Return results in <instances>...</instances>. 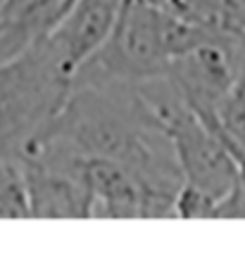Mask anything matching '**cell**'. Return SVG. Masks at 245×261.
<instances>
[{"label":"cell","mask_w":245,"mask_h":261,"mask_svg":"<svg viewBox=\"0 0 245 261\" xmlns=\"http://www.w3.org/2000/svg\"><path fill=\"white\" fill-rule=\"evenodd\" d=\"M43 140L122 164L141 188V219H174V195L184 176L136 83L72 81L62 107L34 145Z\"/></svg>","instance_id":"6da1fadb"},{"label":"cell","mask_w":245,"mask_h":261,"mask_svg":"<svg viewBox=\"0 0 245 261\" xmlns=\"http://www.w3.org/2000/svg\"><path fill=\"white\" fill-rule=\"evenodd\" d=\"M69 86L43 41L0 62V159H19L41 138Z\"/></svg>","instance_id":"7a4b0ae2"},{"label":"cell","mask_w":245,"mask_h":261,"mask_svg":"<svg viewBox=\"0 0 245 261\" xmlns=\"http://www.w3.org/2000/svg\"><path fill=\"white\" fill-rule=\"evenodd\" d=\"M136 90L169 140L184 183L219 199L238 173V157L219 126L197 117L164 76L136 83Z\"/></svg>","instance_id":"3957f363"},{"label":"cell","mask_w":245,"mask_h":261,"mask_svg":"<svg viewBox=\"0 0 245 261\" xmlns=\"http://www.w3.org/2000/svg\"><path fill=\"white\" fill-rule=\"evenodd\" d=\"M169 12L145 0H126L102 45L76 69L72 81L141 83L167 74Z\"/></svg>","instance_id":"277c9868"},{"label":"cell","mask_w":245,"mask_h":261,"mask_svg":"<svg viewBox=\"0 0 245 261\" xmlns=\"http://www.w3.org/2000/svg\"><path fill=\"white\" fill-rule=\"evenodd\" d=\"M238 38L214 34L174 57L164 79L197 117L217 126L219 107L238 74Z\"/></svg>","instance_id":"5b68a950"},{"label":"cell","mask_w":245,"mask_h":261,"mask_svg":"<svg viewBox=\"0 0 245 261\" xmlns=\"http://www.w3.org/2000/svg\"><path fill=\"white\" fill-rule=\"evenodd\" d=\"M29 219H88L93 216L86 188L64 164L43 154L19 157Z\"/></svg>","instance_id":"8992f818"},{"label":"cell","mask_w":245,"mask_h":261,"mask_svg":"<svg viewBox=\"0 0 245 261\" xmlns=\"http://www.w3.org/2000/svg\"><path fill=\"white\" fill-rule=\"evenodd\" d=\"M67 5L69 0H0V24L36 43L53 31Z\"/></svg>","instance_id":"52a82bcc"},{"label":"cell","mask_w":245,"mask_h":261,"mask_svg":"<svg viewBox=\"0 0 245 261\" xmlns=\"http://www.w3.org/2000/svg\"><path fill=\"white\" fill-rule=\"evenodd\" d=\"M217 126L224 133L226 143L231 145V150L236 152L238 169H245V38L240 41L238 74L219 107Z\"/></svg>","instance_id":"ba28073f"},{"label":"cell","mask_w":245,"mask_h":261,"mask_svg":"<svg viewBox=\"0 0 245 261\" xmlns=\"http://www.w3.org/2000/svg\"><path fill=\"white\" fill-rule=\"evenodd\" d=\"M0 219H29V202L17 159H0Z\"/></svg>","instance_id":"9c48e42d"},{"label":"cell","mask_w":245,"mask_h":261,"mask_svg":"<svg viewBox=\"0 0 245 261\" xmlns=\"http://www.w3.org/2000/svg\"><path fill=\"white\" fill-rule=\"evenodd\" d=\"M217 199L191 183H181L174 195V219H212Z\"/></svg>","instance_id":"30bf717a"},{"label":"cell","mask_w":245,"mask_h":261,"mask_svg":"<svg viewBox=\"0 0 245 261\" xmlns=\"http://www.w3.org/2000/svg\"><path fill=\"white\" fill-rule=\"evenodd\" d=\"M212 219H245V169H238L231 188L214 202Z\"/></svg>","instance_id":"8fae6325"},{"label":"cell","mask_w":245,"mask_h":261,"mask_svg":"<svg viewBox=\"0 0 245 261\" xmlns=\"http://www.w3.org/2000/svg\"><path fill=\"white\" fill-rule=\"evenodd\" d=\"M145 3L160 7L164 12L179 14V17H184V12H186V0H145Z\"/></svg>","instance_id":"7c38bea8"}]
</instances>
